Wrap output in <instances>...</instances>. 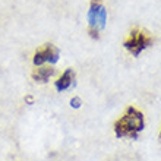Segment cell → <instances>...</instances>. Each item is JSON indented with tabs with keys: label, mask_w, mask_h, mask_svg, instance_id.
Returning a JSON list of instances; mask_svg holds the SVG:
<instances>
[{
	"label": "cell",
	"mask_w": 161,
	"mask_h": 161,
	"mask_svg": "<svg viewBox=\"0 0 161 161\" xmlns=\"http://www.w3.org/2000/svg\"><path fill=\"white\" fill-rule=\"evenodd\" d=\"M145 120L142 111L135 107H127L117 122L114 123V133L117 138H130L136 139L139 132L144 130Z\"/></svg>",
	"instance_id": "6da1fadb"
},
{
	"label": "cell",
	"mask_w": 161,
	"mask_h": 161,
	"mask_svg": "<svg viewBox=\"0 0 161 161\" xmlns=\"http://www.w3.org/2000/svg\"><path fill=\"white\" fill-rule=\"evenodd\" d=\"M107 22V10L101 0H91L88 10V32L92 38H98Z\"/></svg>",
	"instance_id": "7a4b0ae2"
},
{
	"label": "cell",
	"mask_w": 161,
	"mask_h": 161,
	"mask_svg": "<svg viewBox=\"0 0 161 161\" xmlns=\"http://www.w3.org/2000/svg\"><path fill=\"white\" fill-rule=\"evenodd\" d=\"M151 44H153V37L148 34V31L142 30V28H133L129 37L123 42L125 48L130 51L133 56H139L141 51L145 50Z\"/></svg>",
	"instance_id": "3957f363"
},
{
	"label": "cell",
	"mask_w": 161,
	"mask_h": 161,
	"mask_svg": "<svg viewBox=\"0 0 161 161\" xmlns=\"http://www.w3.org/2000/svg\"><path fill=\"white\" fill-rule=\"evenodd\" d=\"M59 59V48L53 44H46L34 54V64L41 66L44 63H56Z\"/></svg>",
	"instance_id": "277c9868"
},
{
	"label": "cell",
	"mask_w": 161,
	"mask_h": 161,
	"mask_svg": "<svg viewBox=\"0 0 161 161\" xmlns=\"http://www.w3.org/2000/svg\"><path fill=\"white\" fill-rule=\"evenodd\" d=\"M73 79H75V72L72 69H66L63 72V75L56 80V88L59 91H66L73 84Z\"/></svg>",
	"instance_id": "5b68a950"
},
{
	"label": "cell",
	"mask_w": 161,
	"mask_h": 161,
	"mask_svg": "<svg viewBox=\"0 0 161 161\" xmlns=\"http://www.w3.org/2000/svg\"><path fill=\"white\" fill-rule=\"evenodd\" d=\"M54 73V69L50 68V66H41V68L35 69L32 72V79L37 80V82H47Z\"/></svg>",
	"instance_id": "8992f818"
},
{
	"label": "cell",
	"mask_w": 161,
	"mask_h": 161,
	"mask_svg": "<svg viewBox=\"0 0 161 161\" xmlns=\"http://www.w3.org/2000/svg\"><path fill=\"white\" fill-rule=\"evenodd\" d=\"M70 104H72L75 108H79L80 107V100L78 97H75V98H72V101H70Z\"/></svg>",
	"instance_id": "52a82bcc"
},
{
	"label": "cell",
	"mask_w": 161,
	"mask_h": 161,
	"mask_svg": "<svg viewBox=\"0 0 161 161\" xmlns=\"http://www.w3.org/2000/svg\"><path fill=\"white\" fill-rule=\"evenodd\" d=\"M160 139H161V132H160Z\"/></svg>",
	"instance_id": "ba28073f"
}]
</instances>
